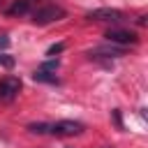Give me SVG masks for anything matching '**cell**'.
Segmentation results:
<instances>
[{"label":"cell","instance_id":"4fadbf2b","mask_svg":"<svg viewBox=\"0 0 148 148\" xmlns=\"http://www.w3.org/2000/svg\"><path fill=\"white\" fill-rule=\"evenodd\" d=\"M0 65H2V67H12V65H14V58L2 53V56H0Z\"/></svg>","mask_w":148,"mask_h":148},{"label":"cell","instance_id":"9c48e42d","mask_svg":"<svg viewBox=\"0 0 148 148\" xmlns=\"http://www.w3.org/2000/svg\"><path fill=\"white\" fill-rule=\"evenodd\" d=\"M28 132H32V134H49L51 132V123H30Z\"/></svg>","mask_w":148,"mask_h":148},{"label":"cell","instance_id":"277c9868","mask_svg":"<svg viewBox=\"0 0 148 148\" xmlns=\"http://www.w3.org/2000/svg\"><path fill=\"white\" fill-rule=\"evenodd\" d=\"M104 37H106L111 44H118V46H127V44H136V42H139L136 32H132V30H120V28H111V30H106Z\"/></svg>","mask_w":148,"mask_h":148},{"label":"cell","instance_id":"ba28073f","mask_svg":"<svg viewBox=\"0 0 148 148\" xmlns=\"http://www.w3.org/2000/svg\"><path fill=\"white\" fill-rule=\"evenodd\" d=\"M32 79L39 81V83H58V76H56L53 72H49V69H42V67L32 74Z\"/></svg>","mask_w":148,"mask_h":148},{"label":"cell","instance_id":"5bb4252c","mask_svg":"<svg viewBox=\"0 0 148 148\" xmlns=\"http://www.w3.org/2000/svg\"><path fill=\"white\" fill-rule=\"evenodd\" d=\"M7 44H9L7 35H0V49H7Z\"/></svg>","mask_w":148,"mask_h":148},{"label":"cell","instance_id":"52a82bcc","mask_svg":"<svg viewBox=\"0 0 148 148\" xmlns=\"http://www.w3.org/2000/svg\"><path fill=\"white\" fill-rule=\"evenodd\" d=\"M32 5H35V0H16V2L7 9V14H9V16H23V14H28V12L32 9Z\"/></svg>","mask_w":148,"mask_h":148},{"label":"cell","instance_id":"8992f818","mask_svg":"<svg viewBox=\"0 0 148 148\" xmlns=\"http://www.w3.org/2000/svg\"><path fill=\"white\" fill-rule=\"evenodd\" d=\"M88 56L90 58H120V56H125V46H116V44L97 46L95 51H88Z\"/></svg>","mask_w":148,"mask_h":148},{"label":"cell","instance_id":"5b68a950","mask_svg":"<svg viewBox=\"0 0 148 148\" xmlns=\"http://www.w3.org/2000/svg\"><path fill=\"white\" fill-rule=\"evenodd\" d=\"M18 90H21V79H16V76H5V79H0V99L12 102V99L18 95Z\"/></svg>","mask_w":148,"mask_h":148},{"label":"cell","instance_id":"3957f363","mask_svg":"<svg viewBox=\"0 0 148 148\" xmlns=\"http://www.w3.org/2000/svg\"><path fill=\"white\" fill-rule=\"evenodd\" d=\"M123 16L125 14L116 7H99V9H92L86 14L88 21H104V23H118V21H123Z\"/></svg>","mask_w":148,"mask_h":148},{"label":"cell","instance_id":"6da1fadb","mask_svg":"<svg viewBox=\"0 0 148 148\" xmlns=\"http://www.w3.org/2000/svg\"><path fill=\"white\" fill-rule=\"evenodd\" d=\"M65 9L62 7H58V5H44V7H39V9H35L32 12V23H37V25H49V23H53V21H60V18H65Z\"/></svg>","mask_w":148,"mask_h":148},{"label":"cell","instance_id":"8fae6325","mask_svg":"<svg viewBox=\"0 0 148 148\" xmlns=\"http://www.w3.org/2000/svg\"><path fill=\"white\" fill-rule=\"evenodd\" d=\"M58 67H60V62H58V60H49V62H44V65H42V69H49V72H56Z\"/></svg>","mask_w":148,"mask_h":148},{"label":"cell","instance_id":"30bf717a","mask_svg":"<svg viewBox=\"0 0 148 148\" xmlns=\"http://www.w3.org/2000/svg\"><path fill=\"white\" fill-rule=\"evenodd\" d=\"M65 51V42H58V44H51L49 49H46V56H51V58H56L58 53H62Z\"/></svg>","mask_w":148,"mask_h":148},{"label":"cell","instance_id":"7c38bea8","mask_svg":"<svg viewBox=\"0 0 148 148\" xmlns=\"http://www.w3.org/2000/svg\"><path fill=\"white\" fill-rule=\"evenodd\" d=\"M111 118H113L116 127H118V130H123V120H120V111H118V109H113V111H111Z\"/></svg>","mask_w":148,"mask_h":148},{"label":"cell","instance_id":"7a4b0ae2","mask_svg":"<svg viewBox=\"0 0 148 148\" xmlns=\"http://www.w3.org/2000/svg\"><path fill=\"white\" fill-rule=\"evenodd\" d=\"M86 130L83 123L79 120H58V123H51V132L49 134H56V136H74V134H81Z\"/></svg>","mask_w":148,"mask_h":148}]
</instances>
